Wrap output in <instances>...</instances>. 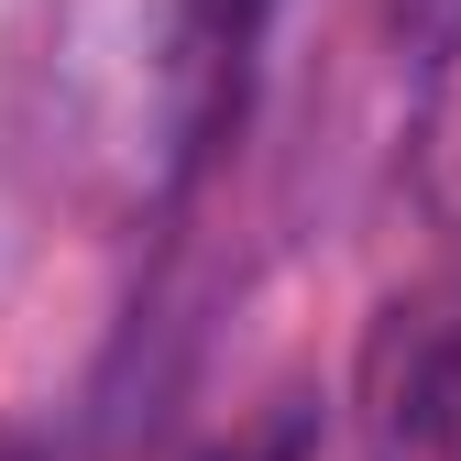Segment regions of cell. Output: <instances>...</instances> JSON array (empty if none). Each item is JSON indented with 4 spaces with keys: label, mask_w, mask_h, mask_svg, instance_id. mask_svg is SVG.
<instances>
[{
    "label": "cell",
    "mask_w": 461,
    "mask_h": 461,
    "mask_svg": "<svg viewBox=\"0 0 461 461\" xmlns=\"http://www.w3.org/2000/svg\"><path fill=\"white\" fill-rule=\"evenodd\" d=\"M395 12H407V23H429V12H439V0H395Z\"/></svg>",
    "instance_id": "obj_1"
}]
</instances>
